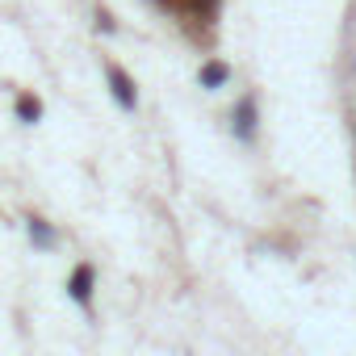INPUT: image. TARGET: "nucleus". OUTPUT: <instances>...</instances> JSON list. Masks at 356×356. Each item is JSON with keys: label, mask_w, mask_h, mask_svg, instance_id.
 Wrapping results in <instances>:
<instances>
[{"label": "nucleus", "mask_w": 356, "mask_h": 356, "mask_svg": "<svg viewBox=\"0 0 356 356\" xmlns=\"http://www.w3.org/2000/svg\"><path fill=\"white\" fill-rule=\"evenodd\" d=\"M72 298H76V302H88V298H92V268H88V264H80V268L72 273Z\"/></svg>", "instance_id": "nucleus-2"}, {"label": "nucleus", "mask_w": 356, "mask_h": 356, "mask_svg": "<svg viewBox=\"0 0 356 356\" xmlns=\"http://www.w3.org/2000/svg\"><path fill=\"white\" fill-rule=\"evenodd\" d=\"M109 88H113V97L126 105V109H134L138 105V92H134V80L122 72V67H109Z\"/></svg>", "instance_id": "nucleus-1"}, {"label": "nucleus", "mask_w": 356, "mask_h": 356, "mask_svg": "<svg viewBox=\"0 0 356 356\" xmlns=\"http://www.w3.org/2000/svg\"><path fill=\"white\" fill-rule=\"evenodd\" d=\"M227 76H231V72H227V63H206V67H202V84H206V88L227 84Z\"/></svg>", "instance_id": "nucleus-3"}, {"label": "nucleus", "mask_w": 356, "mask_h": 356, "mask_svg": "<svg viewBox=\"0 0 356 356\" xmlns=\"http://www.w3.org/2000/svg\"><path fill=\"white\" fill-rule=\"evenodd\" d=\"M17 113H22L26 122H38V118H42V105H38V97H17Z\"/></svg>", "instance_id": "nucleus-4"}, {"label": "nucleus", "mask_w": 356, "mask_h": 356, "mask_svg": "<svg viewBox=\"0 0 356 356\" xmlns=\"http://www.w3.org/2000/svg\"><path fill=\"white\" fill-rule=\"evenodd\" d=\"M30 235H34V243H42V248H47V243H55V235H51L38 218H30Z\"/></svg>", "instance_id": "nucleus-6"}, {"label": "nucleus", "mask_w": 356, "mask_h": 356, "mask_svg": "<svg viewBox=\"0 0 356 356\" xmlns=\"http://www.w3.org/2000/svg\"><path fill=\"white\" fill-rule=\"evenodd\" d=\"M252 126H256V109H252V101H239V134L248 138Z\"/></svg>", "instance_id": "nucleus-5"}]
</instances>
